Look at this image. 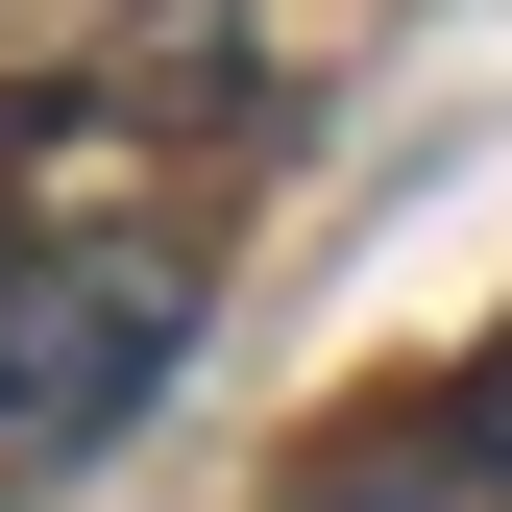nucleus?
<instances>
[{
  "instance_id": "nucleus-1",
  "label": "nucleus",
  "mask_w": 512,
  "mask_h": 512,
  "mask_svg": "<svg viewBox=\"0 0 512 512\" xmlns=\"http://www.w3.org/2000/svg\"><path fill=\"white\" fill-rule=\"evenodd\" d=\"M171 342H196V244H147V220H49V244H0V464L122 439V415L171 391Z\"/></svg>"
},
{
  "instance_id": "nucleus-2",
  "label": "nucleus",
  "mask_w": 512,
  "mask_h": 512,
  "mask_svg": "<svg viewBox=\"0 0 512 512\" xmlns=\"http://www.w3.org/2000/svg\"><path fill=\"white\" fill-rule=\"evenodd\" d=\"M391 512H512V317H488V342L415 391V439H391Z\"/></svg>"
}]
</instances>
